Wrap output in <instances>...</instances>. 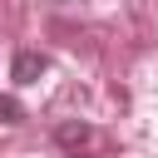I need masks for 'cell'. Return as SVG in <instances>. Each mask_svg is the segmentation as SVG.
I'll use <instances>...</instances> for the list:
<instances>
[{
  "instance_id": "7a4b0ae2",
  "label": "cell",
  "mask_w": 158,
  "mask_h": 158,
  "mask_svg": "<svg viewBox=\"0 0 158 158\" xmlns=\"http://www.w3.org/2000/svg\"><path fill=\"white\" fill-rule=\"evenodd\" d=\"M89 138H94V128H89V123H79V118H64V123L54 128V143H59V148H74V153H79Z\"/></svg>"
},
{
  "instance_id": "277c9868",
  "label": "cell",
  "mask_w": 158,
  "mask_h": 158,
  "mask_svg": "<svg viewBox=\"0 0 158 158\" xmlns=\"http://www.w3.org/2000/svg\"><path fill=\"white\" fill-rule=\"evenodd\" d=\"M74 158H79V153H74Z\"/></svg>"
},
{
  "instance_id": "6da1fadb",
  "label": "cell",
  "mask_w": 158,
  "mask_h": 158,
  "mask_svg": "<svg viewBox=\"0 0 158 158\" xmlns=\"http://www.w3.org/2000/svg\"><path fill=\"white\" fill-rule=\"evenodd\" d=\"M49 69V59L40 54V49H20L15 54V64H10V74H15V84H40V74Z\"/></svg>"
},
{
  "instance_id": "3957f363",
  "label": "cell",
  "mask_w": 158,
  "mask_h": 158,
  "mask_svg": "<svg viewBox=\"0 0 158 158\" xmlns=\"http://www.w3.org/2000/svg\"><path fill=\"white\" fill-rule=\"evenodd\" d=\"M20 118H25V104L15 94H0V123H20Z\"/></svg>"
}]
</instances>
